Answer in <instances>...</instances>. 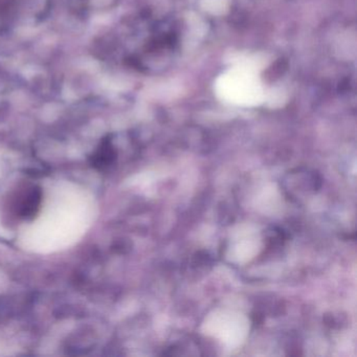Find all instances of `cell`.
Here are the masks:
<instances>
[{
	"label": "cell",
	"instance_id": "1",
	"mask_svg": "<svg viewBox=\"0 0 357 357\" xmlns=\"http://www.w3.org/2000/svg\"><path fill=\"white\" fill-rule=\"evenodd\" d=\"M258 60L242 57L234 61L231 68L221 74L215 82L217 97L231 105L256 107L265 100L261 82Z\"/></svg>",
	"mask_w": 357,
	"mask_h": 357
},
{
	"label": "cell",
	"instance_id": "2",
	"mask_svg": "<svg viewBox=\"0 0 357 357\" xmlns=\"http://www.w3.org/2000/svg\"><path fill=\"white\" fill-rule=\"evenodd\" d=\"M41 202V192L39 189H33L30 193L24 198L20 206V215L29 218V217L34 216L36 214L37 208Z\"/></svg>",
	"mask_w": 357,
	"mask_h": 357
}]
</instances>
